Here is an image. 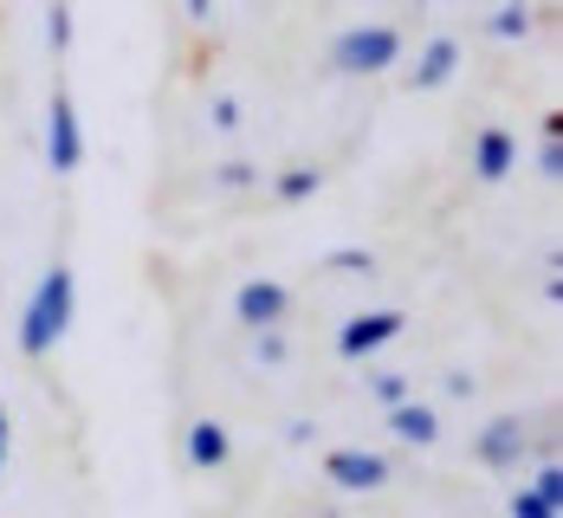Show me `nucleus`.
<instances>
[{"instance_id": "nucleus-1", "label": "nucleus", "mask_w": 563, "mask_h": 518, "mask_svg": "<svg viewBox=\"0 0 563 518\" xmlns=\"http://www.w3.org/2000/svg\"><path fill=\"white\" fill-rule=\"evenodd\" d=\"M71 298H78V279H71V260L58 253L53 266H46V279L33 286V298H26V318H20V356H26V363H46V356L65 344V331H71Z\"/></svg>"}, {"instance_id": "nucleus-2", "label": "nucleus", "mask_w": 563, "mask_h": 518, "mask_svg": "<svg viewBox=\"0 0 563 518\" xmlns=\"http://www.w3.org/2000/svg\"><path fill=\"white\" fill-rule=\"evenodd\" d=\"M401 53H408V46H401L395 26H350V33L331 40L324 71H338V78H376V71H389Z\"/></svg>"}, {"instance_id": "nucleus-3", "label": "nucleus", "mask_w": 563, "mask_h": 518, "mask_svg": "<svg viewBox=\"0 0 563 518\" xmlns=\"http://www.w3.org/2000/svg\"><path fill=\"white\" fill-rule=\"evenodd\" d=\"M227 311L240 331H279V324H291V286L285 279H240Z\"/></svg>"}, {"instance_id": "nucleus-4", "label": "nucleus", "mask_w": 563, "mask_h": 518, "mask_svg": "<svg viewBox=\"0 0 563 518\" xmlns=\"http://www.w3.org/2000/svg\"><path fill=\"white\" fill-rule=\"evenodd\" d=\"M318 473H324V486H338V493H383L395 480V461L369 454V448H324V454H318Z\"/></svg>"}, {"instance_id": "nucleus-5", "label": "nucleus", "mask_w": 563, "mask_h": 518, "mask_svg": "<svg viewBox=\"0 0 563 518\" xmlns=\"http://www.w3.org/2000/svg\"><path fill=\"white\" fill-rule=\"evenodd\" d=\"M473 454H479V466H525V454H531V421L525 415H499L493 428H479V441H473Z\"/></svg>"}, {"instance_id": "nucleus-6", "label": "nucleus", "mask_w": 563, "mask_h": 518, "mask_svg": "<svg viewBox=\"0 0 563 518\" xmlns=\"http://www.w3.org/2000/svg\"><path fill=\"white\" fill-rule=\"evenodd\" d=\"M46 156H53V175H71L85 163V143H78V104L71 91L58 85L53 91V117H46Z\"/></svg>"}, {"instance_id": "nucleus-7", "label": "nucleus", "mask_w": 563, "mask_h": 518, "mask_svg": "<svg viewBox=\"0 0 563 518\" xmlns=\"http://www.w3.org/2000/svg\"><path fill=\"white\" fill-rule=\"evenodd\" d=\"M401 338V311H356L350 324L338 331V356L343 363H363L369 350H383Z\"/></svg>"}, {"instance_id": "nucleus-8", "label": "nucleus", "mask_w": 563, "mask_h": 518, "mask_svg": "<svg viewBox=\"0 0 563 518\" xmlns=\"http://www.w3.org/2000/svg\"><path fill=\"white\" fill-rule=\"evenodd\" d=\"M181 461L195 466V473H221L233 461V434H227L214 415H195L188 434H181Z\"/></svg>"}, {"instance_id": "nucleus-9", "label": "nucleus", "mask_w": 563, "mask_h": 518, "mask_svg": "<svg viewBox=\"0 0 563 518\" xmlns=\"http://www.w3.org/2000/svg\"><path fill=\"white\" fill-rule=\"evenodd\" d=\"M511 169H518V136H511L506 123H479V136H473V175L493 188Z\"/></svg>"}, {"instance_id": "nucleus-10", "label": "nucleus", "mask_w": 563, "mask_h": 518, "mask_svg": "<svg viewBox=\"0 0 563 518\" xmlns=\"http://www.w3.org/2000/svg\"><path fill=\"white\" fill-rule=\"evenodd\" d=\"M453 71H460V46H453V40H434L428 53L408 65V78H401V85H408V91H434V85H448Z\"/></svg>"}, {"instance_id": "nucleus-11", "label": "nucleus", "mask_w": 563, "mask_h": 518, "mask_svg": "<svg viewBox=\"0 0 563 518\" xmlns=\"http://www.w3.org/2000/svg\"><path fill=\"white\" fill-rule=\"evenodd\" d=\"M266 188H273V208H305V201L324 188V163H291V169H279Z\"/></svg>"}, {"instance_id": "nucleus-12", "label": "nucleus", "mask_w": 563, "mask_h": 518, "mask_svg": "<svg viewBox=\"0 0 563 518\" xmlns=\"http://www.w3.org/2000/svg\"><path fill=\"white\" fill-rule=\"evenodd\" d=\"M389 434H401L408 448H434L441 441V415L421 403H389Z\"/></svg>"}, {"instance_id": "nucleus-13", "label": "nucleus", "mask_w": 563, "mask_h": 518, "mask_svg": "<svg viewBox=\"0 0 563 518\" xmlns=\"http://www.w3.org/2000/svg\"><path fill=\"white\" fill-rule=\"evenodd\" d=\"M253 350H260V363H266V370H279L285 356H291V338H285V324H279V331H253Z\"/></svg>"}, {"instance_id": "nucleus-14", "label": "nucleus", "mask_w": 563, "mask_h": 518, "mask_svg": "<svg viewBox=\"0 0 563 518\" xmlns=\"http://www.w3.org/2000/svg\"><path fill=\"white\" fill-rule=\"evenodd\" d=\"M181 20H188V33L201 40V33L214 26V0H181Z\"/></svg>"}, {"instance_id": "nucleus-15", "label": "nucleus", "mask_w": 563, "mask_h": 518, "mask_svg": "<svg viewBox=\"0 0 563 518\" xmlns=\"http://www.w3.org/2000/svg\"><path fill=\"white\" fill-rule=\"evenodd\" d=\"M369 389H376L383 403H401V396H408V383H401V376H369Z\"/></svg>"}, {"instance_id": "nucleus-16", "label": "nucleus", "mask_w": 563, "mask_h": 518, "mask_svg": "<svg viewBox=\"0 0 563 518\" xmlns=\"http://www.w3.org/2000/svg\"><path fill=\"white\" fill-rule=\"evenodd\" d=\"M486 33H525V7H506V13H499Z\"/></svg>"}, {"instance_id": "nucleus-17", "label": "nucleus", "mask_w": 563, "mask_h": 518, "mask_svg": "<svg viewBox=\"0 0 563 518\" xmlns=\"http://www.w3.org/2000/svg\"><path fill=\"white\" fill-rule=\"evenodd\" d=\"M214 181H221V188H246V181H253V169H246V163H227Z\"/></svg>"}, {"instance_id": "nucleus-18", "label": "nucleus", "mask_w": 563, "mask_h": 518, "mask_svg": "<svg viewBox=\"0 0 563 518\" xmlns=\"http://www.w3.org/2000/svg\"><path fill=\"white\" fill-rule=\"evenodd\" d=\"M233 123H240V111H233V98H221L214 104V130H233Z\"/></svg>"}, {"instance_id": "nucleus-19", "label": "nucleus", "mask_w": 563, "mask_h": 518, "mask_svg": "<svg viewBox=\"0 0 563 518\" xmlns=\"http://www.w3.org/2000/svg\"><path fill=\"white\" fill-rule=\"evenodd\" d=\"M0 434H7V441H13V421H7V408H0Z\"/></svg>"}, {"instance_id": "nucleus-20", "label": "nucleus", "mask_w": 563, "mask_h": 518, "mask_svg": "<svg viewBox=\"0 0 563 518\" xmlns=\"http://www.w3.org/2000/svg\"><path fill=\"white\" fill-rule=\"evenodd\" d=\"M7 448H13V441H7V434H0V473H7Z\"/></svg>"}]
</instances>
